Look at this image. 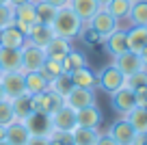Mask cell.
Returning <instances> with one entry per match:
<instances>
[{
	"label": "cell",
	"mask_w": 147,
	"mask_h": 145,
	"mask_svg": "<svg viewBox=\"0 0 147 145\" xmlns=\"http://www.w3.org/2000/svg\"><path fill=\"white\" fill-rule=\"evenodd\" d=\"M5 141L9 145H28L30 143V132H28V128L24 126L22 121H13V123L7 126Z\"/></svg>",
	"instance_id": "obj_20"
},
{
	"label": "cell",
	"mask_w": 147,
	"mask_h": 145,
	"mask_svg": "<svg viewBox=\"0 0 147 145\" xmlns=\"http://www.w3.org/2000/svg\"><path fill=\"white\" fill-rule=\"evenodd\" d=\"M95 145H117V141L113 139L110 134H106V132H102L100 134V139L95 141Z\"/></svg>",
	"instance_id": "obj_39"
},
{
	"label": "cell",
	"mask_w": 147,
	"mask_h": 145,
	"mask_svg": "<svg viewBox=\"0 0 147 145\" xmlns=\"http://www.w3.org/2000/svg\"><path fill=\"white\" fill-rule=\"evenodd\" d=\"M11 106H13L15 119H18V121H24V119L32 113V98L28 93H24V95H20V98H15V100H11Z\"/></svg>",
	"instance_id": "obj_30"
},
{
	"label": "cell",
	"mask_w": 147,
	"mask_h": 145,
	"mask_svg": "<svg viewBox=\"0 0 147 145\" xmlns=\"http://www.w3.org/2000/svg\"><path fill=\"white\" fill-rule=\"evenodd\" d=\"M138 56H141V63H143V67L147 69V45H143V50L138 52Z\"/></svg>",
	"instance_id": "obj_43"
},
{
	"label": "cell",
	"mask_w": 147,
	"mask_h": 145,
	"mask_svg": "<svg viewBox=\"0 0 147 145\" xmlns=\"http://www.w3.org/2000/svg\"><path fill=\"white\" fill-rule=\"evenodd\" d=\"M71 141H74V145H95V141L100 139V128H80V126H76L71 132Z\"/></svg>",
	"instance_id": "obj_24"
},
{
	"label": "cell",
	"mask_w": 147,
	"mask_h": 145,
	"mask_svg": "<svg viewBox=\"0 0 147 145\" xmlns=\"http://www.w3.org/2000/svg\"><path fill=\"white\" fill-rule=\"evenodd\" d=\"M106 134L113 136V139L117 141V145H132L134 136H136V130L132 128V123H130L125 117H119L117 121H113V126L108 128Z\"/></svg>",
	"instance_id": "obj_10"
},
{
	"label": "cell",
	"mask_w": 147,
	"mask_h": 145,
	"mask_svg": "<svg viewBox=\"0 0 147 145\" xmlns=\"http://www.w3.org/2000/svg\"><path fill=\"white\" fill-rule=\"evenodd\" d=\"M71 48H74V41L63 39V37H56V35H54V39H52L50 43L43 48V50H46V56H48V59L63 61L65 56L69 54V50H71Z\"/></svg>",
	"instance_id": "obj_19"
},
{
	"label": "cell",
	"mask_w": 147,
	"mask_h": 145,
	"mask_svg": "<svg viewBox=\"0 0 147 145\" xmlns=\"http://www.w3.org/2000/svg\"><path fill=\"white\" fill-rule=\"evenodd\" d=\"M54 39V30H52V26H48V24H32V28L28 30L26 35V41L32 45H37V48H46L50 41Z\"/></svg>",
	"instance_id": "obj_16"
},
{
	"label": "cell",
	"mask_w": 147,
	"mask_h": 145,
	"mask_svg": "<svg viewBox=\"0 0 147 145\" xmlns=\"http://www.w3.org/2000/svg\"><path fill=\"white\" fill-rule=\"evenodd\" d=\"M125 39H128V50L130 52H141L143 45H147V30L145 26H130L125 28Z\"/></svg>",
	"instance_id": "obj_23"
},
{
	"label": "cell",
	"mask_w": 147,
	"mask_h": 145,
	"mask_svg": "<svg viewBox=\"0 0 147 145\" xmlns=\"http://www.w3.org/2000/svg\"><path fill=\"white\" fill-rule=\"evenodd\" d=\"M63 102L74 110H80V108H87V106L97 104V98H95V91L93 89H82V87H74L67 95L63 98Z\"/></svg>",
	"instance_id": "obj_7"
},
{
	"label": "cell",
	"mask_w": 147,
	"mask_h": 145,
	"mask_svg": "<svg viewBox=\"0 0 147 145\" xmlns=\"http://www.w3.org/2000/svg\"><path fill=\"white\" fill-rule=\"evenodd\" d=\"M128 26H147V0H136L130 7Z\"/></svg>",
	"instance_id": "obj_27"
},
{
	"label": "cell",
	"mask_w": 147,
	"mask_h": 145,
	"mask_svg": "<svg viewBox=\"0 0 147 145\" xmlns=\"http://www.w3.org/2000/svg\"><path fill=\"white\" fill-rule=\"evenodd\" d=\"M48 145H63V143H59V141H50Z\"/></svg>",
	"instance_id": "obj_47"
},
{
	"label": "cell",
	"mask_w": 147,
	"mask_h": 145,
	"mask_svg": "<svg viewBox=\"0 0 147 145\" xmlns=\"http://www.w3.org/2000/svg\"><path fill=\"white\" fill-rule=\"evenodd\" d=\"M69 9L87 24L89 20L102 9V5L97 2V0H69Z\"/></svg>",
	"instance_id": "obj_18"
},
{
	"label": "cell",
	"mask_w": 147,
	"mask_h": 145,
	"mask_svg": "<svg viewBox=\"0 0 147 145\" xmlns=\"http://www.w3.org/2000/svg\"><path fill=\"white\" fill-rule=\"evenodd\" d=\"M69 76H71L74 87H82V89H93V91H97V74L93 72L89 65H87V67L76 69V72H71Z\"/></svg>",
	"instance_id": "obj_22"
},
{
	"label": "cell",
	"mask_w": 147,
	"mask_h": 145,
	"mask_svg": "<svg viewBox=\"0 0 147 145\" xmlns=\"http://www.w3.org/2000/svg\"><path fill=\"white\" fill-rule=\"evenodd\" d=\"M0 100H5V91H2V87H0Z\"/></svg>",
	"instance_id": "obj_46"
},
{
	"label": "cell",
	"mask_w": 147,
	"mask_h": 145,
	"mask_svg": "<svg viewBox=\"0 0 147 145\" xmlns=\"http://www.w3.org/2000/svg\"><path fill=\"white\" fill-rule=\"evenodd\" d=\"M35 9H37V22L52 26V20H54V15H56L59 9L48 5V2H43V0H35Z\"/></svg>",
	"instance_id": "obj_32"
},
{
	"label": "cell",
	"mask_w": 147,
	"mask_h": 145,
	"mask_svg": "<svg viewBox=\"0 0 147 145\" xmlns=\"http://www.w3.org/2000/svg\"><path fill=\"white\" fill-rule=\"evenodd\" d=\"M97 2H100V5H102V7H104V5H106V2H110V0H97Z\"/></svg>",
	"instance_id": "obj_48"
},
{
	"label": "cell",
	"mask_w": 147,
	"mask_h": 145,
	"mask_svg": "<svg viewBox=\"0 0 147 145\" xmlns=\"http://www.w3.org/2000/svg\"><path fill=\"white\" fill-rule=\"evenodd\" d=\"M18 121L13 115V106H11V100H0V126H9V123Z\"/></svg>",
	"instance_id": "obj_34"
},
{
	"label": "cell",
	"mask_w": 147,
	"mask_h": 145,
	"mask_svg": "<svg viewBox=\"0 0 147 145\" xmlns=\"http://www.w3.org/2000/svg\"><path fill=\"white\" fill-rule=\"evenodd\" d=\"M48 89L52 91V93H56L59 98H65V95L69 93V91L74 89V82H71V76L69 74H59L56 78H52L50 82H48Z\"/></svg>",
	"instance_id": "obj_29"
},
{
	"label": "cell",
	"mask_w": 147,
	"mask_h": 145,
	"mask_svg": "<svg viewBox=\"0 0 147 145\" xmlns=\"http://www.w3.org/2000/svg\"><path fill=\"white\" fill-rule=\"evenodd\" d=\"M121 117H125L130 123H132V128L138 132V134H143V132H147V108H141V106H134L130 113L121 115Z\"/></svg>",
	"instance_id": "obj_31"
},
{
	"label": "cell",
	"mask_w": 147,
	"mask_h": 145,
	"mask_svg": "<svg viewBox=\"0 0 147 145\" xmlns=\"http://www.w3.org/2000/svg\"><path fill=\"white\" fill-rule=\"evenodd\" d=\"M0 65L5 72H22V50L0 48Z\"/></svg>",
	"instance_id": "obj_21"
},
{
	"label": "cell",
	"mask_w": 147,
	"mask_h": 145,
	"mask_svg": "<svg viewBox=\"0 0 147 145\" xmlns=\"http://www.w3.org/2000/svg\"><path fill=\"white\" fill-rule=\"evenodd\" d=\"M46 50L43 48H37L32 43H24L22 48V74H28V72H39L41 65L46 63Z\"/></svg>",
	"instance_id": "obj_4"
},
{
	"label": "cell",
	"mask_w": 147,
	"mask_h": 145,
	"mask_svg": "<svg viewBox=\"0 0 147 145\" xmlns=\"http://www.w3.org/2000/svg\"><path fill=\"white\" fill-rule=\"evenodd\" d=\"M0 87L5 91L7 100H15L20 95L26 93V80L22 72H5L0 76Z\"/></svg>",
	"instance_id": "obj_3"
},
{
	"label": "cell",
	"mask_w": 147,
	"mask_h": 145,
	"mask_svg": "<svg viewBox=\"0 0 147 145\" xmlns=\"http://www.w3.org/2000/svg\"><path fill=\"white\" fill-rule=\"evenodd\" d=\"M134 100H136V106L147 108V87H141V89L134 91Z\"/></svg>",
	"instance_id": "obj_38"
},
{
	"label": "cell",
	"mask_w": 147,
	"mask_h": 145,
	"mask_svg": "<svg viewBox=\"0 0 147 145\" xmlns=\"http://www.w3.org/2000/svg\"><path fill=\"white\" fill-rule=\"evenodd\" d=\"M78 39L82 41L84 45H97V43H102V41H104V39H102V37L97 35L95 30H93V28H89L87 24H84V26H82V30H80Z\"/></svg>",
	"instance_id": "obj_36"
},
{
	"label": "cell",
	"mask_w": 147,
	"mask_h": 145,
	"mask_svg": "<svg viewBox=\"0 0 147 145\" xmlns=\"http://www.w3.org/2000/svg\"><path fill=\"white\" fill-rule=\"evenodd\" d=\"M0 5H9V0H0Z\"/></svg>",
	"instance_id": "obj_49"
},
{
	"label": "cell",
	"mask_w": 147,
	"mask_h": 145,
	"mask_svg": "<svg viewBox=\"0 0 147 145\" xmlns=\"http://www.w3.org/2000/svg\"><path fill=\"white\" fill-rule=\"evenodd\" d=\"M145 30H147V26H145Z\"/></svg>",
	"instance_id": "obj_53"
},
{
	"label": "cell",
	"mask_w": 147,
	"mask_h": 145,
	"mask_svg": "<svg viewBox=\"0 0 147 145\" xmlns=\"http://www.w3.org/2000/svg\"><path fill=\"white\" fill-rule=\"evenodd\" d=\"M50 121H52V130L71 132L74 128H76V110L69 108V106L63 102V104L50 115Z\"/></svg>",
	"instance_id": "obj_8"
},
{
	"label": "cell",
	"mask_w": 147,
	"mask_h": 145,
	"mask_svg": "<svg viewBox=\"0 0 147 145\" xmlns=\"http://www.w3.org/2000/svg\"><path fill=\"white\" fill-rule=\"evenodd\" d=\"M87 26L93 28V30H95L97 35L102 37V39H104V37H108L110 33H115L117 28H123V26H121V22H117V20L113 18L108 11H104V9L97 11V13L87 22Z\"/></svg>",
	"instance_id": "obj_5"
},
{
	"label": "cell",
	"mask_w": 147,
	"mask_h": 145,
	"mask_svg": "<svg viewBox=\"0 0 147 145\" xmlns=\"http://www.w3.org/2000/svg\"><path fill=\"white\" fill-rule=\"evenodd\" d=\"M39 74H41V76L46 78L48 82H50L52 78H56L59 74H63V65H61V61H54V59H46V63L41 65Z\"/></svg>",
	"instance_id": "obj_33"
},
{
	"label": "cell",
	"mask_w": 147,
	"mask_h": 145,
	"mask_svg": "<svg viewBox=\"0 0 147 145\" xmlns=\"http://www.w3.org/2000/svg\"><path fill=\"white\" fill-rule=\"evenodd\" d=\"M43 2H48V5L56 7V9H63V7H69V0H43Z\"/></svg>",
	"instance_id": "obj_41"
},
{
	"label": "cell",
	"mask_w": 147,
	"mask_h": 145,
	"mask_svg": "<svg viewBox=\"0 0 147 145\" xmlns=\"http://www.w3.org/2000/svg\"><path fill=\"white\" fill-rule=\"evenodd\" d=\"M113 65H115L125 78L132 76V74H136V72H141V69H145L143 63H141V56H138L136 52H130V50H125L123 54L115 56V59H113Z\"/></svg>",
	"instance_id": "obj_13"
},
{
	"label": "cell",
	"mask_w": 147,
	"mask_h": 145,
	"mask_svg": "<svg viewBox=\"0 0 147 145\" xmlns=\"http://www.w3.org/2000/svg\"><path fill=\"white\" fill-rule=\"evenodd\" d=\"M13 24V5H0V30Z\"/></svg>",
	"instance_id": "obj_37"
},
{
	"label": "cell",
	"mask_w": 147,
	"mask_h": 145,
	"mask_svg": "<svg viewBox=\"0 0 147 145\" xmlns=\"http://www.w3.org/2000/svg\"><path fill=\"white\" fill-rule=\"evenodd\" d=\"M84 22L74 13L69 7H63V9L56 11L54 20H52V30H54L56 37H63V39H69V41H76L82 30Z\"/></svg>",
	"instance_id": "obj_1"
},
{
	"label": "cell",
	"mask_w": 147,
	"mask_h": 145,
	"mask_svg": "<svg viewBox=\"0 0 147 145\" xmlns=\"http://www.w3.org/2000/svg\"><path fill=\"white\" fill-rule=\"evenodd\" d=\"M30 98H32V110L43 113V115H52L61 104H63V98H59L56 93H52L50 89L43 91V93L30 95Z\"/></svg>",
	"instance_id": "obj_12"
},
{
	"label": "cell",
	"mask_w": 147,
	"mask_h": 145,
	"mask_svg": "<svg viewBox=\"0 0 147 145\" xmlns=\"http://www.w3.org/2000/svg\"><path fill=\"white\" fill-rule=\"evenodd\" d=\"M102 121H104V115H102L97 104L76 110V126L80 128H100Z\"/></svg>",
	"instance_id": "obj_15"
},
{
	"label": "cell",
	"mask_w": 147,
	"mask_h": 145,
	"mask_svg": "<svg viewBox=\"0 0 147 145\" xmlns=\"http://www.w3.org/2000/svg\"><path fill=\"white\" fill-rule=\"evenodd\" d=\"M24 80H26V93H28V95H37V93L48 91V80H46L39 72H28V74H24Z\"/></svg>",
	"instance_id": "obj_28"
},
{
	"label": "cell",
	"mask_w": 147,
	"mask_h": 145,
	"mask_svg": "<svg viewBox=\"0 0 147 145\" xmlns=\"http://www.w3.org/2000/svg\"><path fill=\"white\" fill-rule=\"evenodd\" d=\"M61 65H63V72H65V74H71V72H76V69H80V67H87L89 61H87V54H84V52L71 48V50H69V54L61 61Z\"/></svg>",
	"instance_id": "obj_25"
},
{
	"label": "cell",
	"mask_w": 147,
	"mask_h": 145,
	"mask_svg": "<svg viewBox=\"0 0 147 145\" xmlns=\"http://www.w3.org/2000/svg\"><path fill=\"white\" fill-rule=\"evenodd\" d=\"M24 126L28 128L30 136H48L52 132V121H50V115H43V113H37L32 110L26 119H24Z\"/></svg>",
	"instance_id": "obj_11"
},
{
	"label": "cell",
	"mask_w": 147,
	"mask_h": 145,
	"mask_svg": "<svg viewBox=\"0 0 147 145\" xmlns=\"http://www.w3.org/2000/svg\"><path fill=\"white\" fill-rule=\"evenodd\" d=\"M130 7H132V2H130V0H110V2H106L102 9L108 11V13L113 15L117 22H128Z\"/></svg>",
	"instance_id": "obj_26"
},
{
	"label": "cell",
	"mask_w": 147,
	"mask_h": 145,
	"mask_svg": "<svg viewBox=\"0 0 147 145\" xmlns=\"http://www.w3.org/2000/svg\"><path fill=\"white\" fill-rule=\"evenodd\" d=\"M26 2H32V0H9V5L18 7V5H26Z\"/></svg>",
	"instance_id": "obj_44"
},
{
	"label": "cell",
	"mask_w": 147,
	"mask_h": 145,
	"mask_svg": "<svg viewBox=\"0 0 147 145\" xmlns=\"http://www.w3.org/2000/svg\"><path fill=\"white\" fill-rule=\"evenodd\" d=\"M2 74H5V69H2V65H0V76H2Z\"/></svg>",
	"instance_id": "obj_51"
},
{
	"label": "cell",
	"mask_w": 147,
	"mask_h": 145,
	"mask_svg": "<svg viewBox=\"0 0 147 145\" xmlns=\"http://www.w3.org/2000/svg\"><path fill=\"white\" fill-rule=\"evenodd\" d=\"M48 143H50L48 136H30V143L28 145H48Z\"/></svg>",
	"instance_id": "obj_40"
},
{
	"label": "cell",
	"mask_w": 147,
	"mask_h": 145,
	"mask_svg": "<svg viewBox=\"0 0 147 145\" xmlns=\"http://www.w3.org/2000/svg\"><path fill=\"white\" fill-rule=\"evenodd\" d=\"M32 24H37L35 0H32V2H26V5L13 7V26H18L24 35H28V30L32 28Z\"/></svg>",
	"instance_id": "obj_6"
},
{
	"label": "cell",
	"mask_w": 147,
	"mask_h": 145,
	"mask_svg": "<svg viewBox=\"0 0 147 145\" xmlns=\"http://www.w3.org/2000/svg\"><path fill=\"white\" fill-rule=\"evenodd\" d=\"M110 106H113V110L119 115H125L130 113V110L136 106V100H134V91L130 89V87H121V89L113 91L110 93Z\"/></svg>",
	"instance_id": "obj_9"
},
{
	"label": "cell",
	"mask_w": 147,
	"mask_h": 145,
	"mask_svg": "<svg viewBox=\"0 0 147 145\" xmlns=\"http://www.w3.org/2000/svg\"><path fill=\"white\" fill-rule=\"evenodd\" d=\"M102 45H104V50L108 52L113 59L119 54H123L125 50H128V39H125V28H117L115 33H110L108 37H104V41H102Z\"/></svg>",
	"instance_id": "obj_14"
},
{
	"label": "cell",
	"mask_w": 147,
	"mask_h": 145,
	"mask_svg": "<svg viewBox=\"0 0 147 145\" xmlns=\"http://www.w3.org/2000/svg\"><path fill=\"white\" fill-rule=\"evenodd\" d=\"M130 2H136V0H130Z\"/></svg>",
	"instance_id": "obj_52"
},
{
	"label": "cell",
	"mask_w": 147,
	"mask_h": 145,
	"mask_svg": "<svg viewBox=\"0 0 147 145\" xmlns=\"http://www.w3.org/2000/svg\"><path fill=\"white\" fill-rule=\"evenodd\" d=\"M132 145H147V132H143V134H138V132H136Z\"/></svg>",
	"instance_id": "obj_42"
},
{
	"label": "cell",
	"mask_w": 147,
	"mask_h": 145,
	"mask_svg": "<svg viewBox=\"0 0 147 145\" xmlns=\"http://www.w3.org/2000/svg\"><path fill=\"white\" fill-rule=\"evenodd\" d=\"M123 85H125V76H123V74H121L113 63L106 65V67H102L100 74H97V89L106 91L108 95L113 93V91L121 89Z\"/></svg>",
	"instance_id": "obj_2"
},
{
	"label": "cell",
	"mask_w": 147,
	"mask_h": 145,
	"mask_svg": "<svg viewBox=\"0 0 147 145\" xmlns=\"http://www.w3.org/2000/svg\"><path fill=\"white\" fill-rule=\"evenodd\" d=\"M24 43H26V35L18 26L11 24V26L0 30V48H18V50H22Z\"/></svg>",
	"instance_id": "obj_17"
},
{
	"label": "cell",
	"mask_w": 147,
	"mask_h": 145,
	"mask_svg": "<svg viewBox=\"0 0 147 145\" xmlns=\"http://www.w3.org/2000/svg\"><path fill=\"white\" fill-rule=\"evenodd\" d=\"M0 145H9V143H7V141H5V139H2V141H0Z\"/></svg>",
	"instance_id": "obj_50"
},
{
	"label": "cell",
	"mask_w": 147,
	"mask_h": 145,
	"mask_svg": "<svg viewBox=\"0 0 147 145\" xmlns=\"http://www.w3.org/2000/svg\"><path fill=\"white\" fill-rule=\"evenodd\" d=\"M7 136V126H0V141Z\"/></svg>",
	"instance_id": "obj_45"
},
{
	"label": "cell",
	"mask_w": 147,
	"mask_h": 145,
	"mask_svg": "<svg viewBox=\"0 0 147 145\" xmlns=\"http://www.w3.org/2000/svg\"><path fill=\"white\" fill-rule=\"evenodd\" d=\"M125 87H130L132 91L141 89V87H147V69H141V72L128 76L125 78Z\"/></svg>",
	"instance_id": "obj_35"
}]
</instances>
